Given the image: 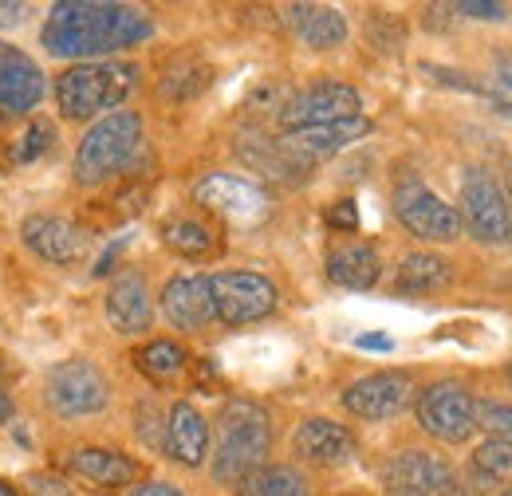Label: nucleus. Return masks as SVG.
Wrapping results in <instances>:
<instances>
[{"label": "nucleus", "instance_id": "nucleus-13", "mask_svg": "<svg viewBox=\"0 0 512 496\" xmlns=\"http://www.w3.org/2000/svg\"><path fill=\"white\" fill-rule=\"evenodd\" d=\"M386 489L394 496H449L453 493V469L442 457L422 453V449H406L398 457H390L383 469Z\"/></svg>", "mask_w": 512, "mask_h": 496}, {"label": "nucleus", "instance_id": "nucleus-30", "mask_svg": "<svg viewBox=\"0 0 512 496\" xmlns=\"http://www.w3.org/2000/svg\"><path fill=\"white\" fill-rule=\"evenodd\" d=\"M52 138H56V126L48 119H32L24 126V134L16 138V146H12V162H36L52 146Z\"/></svg>", "mask_w": 512, "mask_h": 496}, {"label": "nucleus", "instance_id": "nucleus-14", "mask_svg": "<svg viewBox=\"0 0 512 496\" xmlns=\"http://www.w3.org/2000/svg\"><path fill=\"white\" fill-rule=\"evenodd\" d=\"M20 237H24V245L32 248L40 260H48V264H56V268L79 264L83 252H87V233H83L75 221L52 217V213H32V217H24Z\"/></svg>", "mask_w": 512, "mask_h": 496}, {"label": "nucleus", "instance_id": "nucleus-33", "mask_svg": "<svg viewBox=\"0 0 512 496\" xmlns=\"http://www.w3.org/2000/svg\"><path fill=\"white\" fill-rule=\"evenodd\" d=\"M327 225H331V229H343V233H355V229H359V213H355V201H351V197L335 201V205L327 209Z\"/></svg>", "mask_w": 512, "mask_h": 496}, {"label": "nucleus", "instance_id": "nucleus-21", "mask_svg": "<svg viewBox=\"0 0 512 496\" xmlns=\"http://www.w3.org/2000/svg\"><path fill=\"white\" fill-rule=\"evenodd\" d=\"M284 24L292 28V36L316 52L327 48H339L347 40V20L339 8H327V4H288L284 8Z\"/></svg>", "mask_w": 512, "mask_h": 496}, {"label": "nucleus", "instance_id": "nucleus-7", "mask_svg": "<svg viewBox=\"0 0 512 496\" xmlns=\"http://www.w3.org/2000/svg\"><path fill=\"white\" fill-rule=\"evenodd\" d=\"M209 300L213 319L225 327H245L256 319H268L276 311V284L260 272H217L209 276Z\"/></svg>", "mask_w": 512, "mask_h": 496}, {"label": "nucleus", "instance_id": "nucleus-36", "mask_svg": "<svg viewBox=\"0 0 512 496\" xmlns=\"http://www.w3.org/2000/svg\"><path fill=\"white\" fill-rule=\"evenodd\" d=\"M355 347H359V351H390L394 339H390V335H359Z\"/></svg>", "mask_w": 512, "mask_h": 496}, {"label": "nucleus", "instance_id": "nucleus-37", "mask_svg": "<svg viewBox=\"0 0 512 496\" xmlns=\"http://www.w3.org/2000/svg\"><path fill=\"white\" fill-rule=\"evenodd\" d=\"M134 496H182L174 485L166 481H146V485H134Z\"/></svg>", "mask_w": 512, "mask_h": 496}, {"label": "nucleus", "instance_id": "nucleus-1", "mask_svg": "<svg viewBox=\"0 0 512 496\" xmlns=\"http://www.w3.org/2000/svg\"><path fill=\"white\" fill-rule=\"evenodd\" d=\"M154 36V20L134 4L107 0H60L44 20V48L56 60L99 63L111 52L134 48Z\"/></svg>", "mask_w": 512, "mask_h": 496}, {"label": "nucleus", "instance_id": "nucleus-5", "mask_svg": "<svg viewBox=\"0 0 512 496\" xmlns=\"http://www.w3.org/2000/svg\"><path fill=\"white\" fill-rule=\"evenodd\" d=\"M461 229L481 241V245H509L512 241V213H509V197L501 182L481 170V166H469L461 174Z\"/></svg>", "mask_w": 512, "mask_h": 496}, {"label": "nucleus", "instance_id": "nucleus-26", "mask_svg": "<svg viewBox=\"0 0 512 496\" xmlns=\"http://www.w3.org/2000/svg\"><path fill=\"white\" fill-rule=\"evenodd\" d=\"M237 496H308V481L292 465H264L237 485Z\"/></svg>", "mask_w": 512, "mask_h": 496}, {"label": "nucleus", "instance_id": "nucleus-29", "mask_svg": "<svg viewBox=\"0 0 512 496\" xmlns=\"http://www.w3.org/2000/svg\"><path fill=\"white\" fill-rule=\"evenodd\" d=\"M473 469L485 473L489 481H509L512 477V441L505 437H489L477 445L473 453Z\"/></svg>", "mask_w": 512, "mask_h": 496}, {"label": "nucleus", "instance_id": "nucleus-40", "mask_svg": "<svg viewBox=\"0 0 512 496\" xmlns=\"http://www.w3.org/2000/svg\"><path fill=\"white\" fill-rule=\"evenodd\" d=\"M505 197H509V213H512V166H509V189H505Z\"/></svg>", "mask_w": 512, "mask_h": 496}, {"label": "nucleus", "instance_id": "nucleus-9", "mask_svg": "<svg viewBox=\"0 0 512 496\" xmlns=\"http://www.w3.org/2000/svg\"><path fill=\"white\" fill-rule=\"evenodd\" d=\"M414 414H418V426L438 441H449V445H461L469 441V434L477 430L473 422V398L461 382H430L426 390L414 394Z\"/></svg>", "mask_w": 512, "mask_h": 496}, {"label": "nucleus", "instance_id": "nucleus-3", "mask_svg": "<svg viewBox=\"0 0 512 496\" xmlns=\"http://www.w3.org/2000/svg\"><path fill=\"white\" fill-rule=\"evenodd\" d=\"M134 83H138L134 63H75V67L60 71V79H56L60 115L71 123H83L95 115H115V107L134 91Z\"/></svg>", "mask_w": 512, "mask_h": 496}, {"label": "nucleus", "instance_id": "nucleus-15", "mask_svg": "<svg viewBox=\"0 0 512 496\" xmlns=\"http://www.w3.org/2000/svg\"><path fill=\"white\" fill-rule=\"evenodd\" d=\"M44 99V71L16 44H0V119L28 115Z\"/></svg>", "mask_w": 512, "mask_h": 496}, {"label": "nucleus", "instance_id": "nucleus-2", "mask_svg": "<svg viewBox=\"0 0 512 496\" xmlns=\"http://www.w3.org/2000/svg\"><path fill=\"white\" fill-rule=\"evenodd\" d=\"M272 449V422L264 406L249 398H233L217 414V453H213V477L221 485H241L264 469V457Z\"/></svg>", "mask_w": 512, "mask_h": 496}, {"label": "nucleus", "instance_id": "nucleus-42", "mask_svg": "<svg viewBox=\"0 0 512 496\" xmlns=\"http://www.w3.org/2000/svg\"><path fill=\"white\" fill-rule=\"evenodd\" d=\"M509 382H512V367H509Z\"/></svg>", "mask_w": 512, "mask_h": 496}, {"label": "nucleus", "instance_id": "nucleus-39", "mask_svg": "<svg viewBox=\"0 0 512 496\" xmlns=\"http://www.w3.org/2000/svg\"><path fill=\"white\" fill-rule=\"evenodd\" d=\"M0 496H20V493H16V489H12L8 481H0Z\"/></svg>", "mask_w": 512, "mask_h": 496}, {"label": "nucleus", "instance_id": "nucleus-4", "mask_svg": "<svg viewBox=\"0 0 512 496\" xmlns=\"http://www.w3.org/2000/svg\"><path fill=\"white\" fill-rule=\"evenodd\" d=\"M142 146V119L134 111L103 115L91 126L75 150V182L79 186H103L115 174H123Z\"/></svg>", "mask_w": 512, "mask_h": 496}, {"label": "nucleus", "instance_id": "nucleus-6", "mask_svg": "<svg viewBox=\"0 0 512 496\" xmlns=\"http://www.w3.org/2000/svg\"><path fill=\"white\" fill-rule=\"evenodd\" d=\"M44 402L60 418H87L107 410L111 402V382L87 359H64L44 378Z\"/></svg>", "mask_w": 512, "mask_h": 496}, {"label": "nucleus", "instance_id": "nucleus-34", "mask_svg": "<svg viewBox=\"0 0 512 496\" xmlns=\"http://www.w3.org/2000/svg\"><path fill=\"white\" fill-rule=\"evenodd\" d=\"M453 12H461V16H473V20H505V4H485V0H461V4H453Z\"/></svg>", "mask_w": 512, "mask_h": 496}, {"label": "nucleus", "instance_id": "nucleus-31", "mask_svg": "<svg viewBox=\"0 0 512 496\" xmlns=\"http://www.w3.org/2000/svg\"><path fill=\"white\" fill-rule=\"evenodd\" d=\"M481 95L493 103V111L512 115V56H497V60H493V71H489Z\"/></svg>", "mask_w": 512, "mask_h": 496}, {"label": "nucleus", "instance_id": "nucleus-12", "mask_svg": "<svg viewBox=\"0 0 512 496\" xmlns=\"http://www.w3.org/2000/svg\"><path fill=\"white\" fill-rule=\"evenodd\" d=\"M410 402H414V382H410V374H402V371L367 374V378H359V382H351V386L343 390L347 414H355V418H363V422L398 418Z\"/></svg>", "mask_w": 512, "mask_h": 496}, {"label": "nucleus", "instance_id": "nucleus-10", "mask_svg": "<svg viewBox=\"0 0 512 496\" xmlns=\"http://www.w3.org/2000/svg\"><path fill=\"white\" fill-rule=\"evenodd\" d=\"M193 201L205 205L209 213L225 217L229 225H241V229H253L268 217L272 209V197L268 189H260L249 178H237V174H209L193 186Z\"/></svg>", "mask_w": 512, "mask_h": 496}, {"label": "nucleus", "instance_id": "nucleus-23", "mask_svg": "<svg viewBox=\"0 0 512 496\" xmlns=\"http://www.w3.org/2000/svg\"><path fill=\"white\" fill-rule=\"evenodd\" d=\"M71 469H75L83 481H91V485H107V489L130 485V481L138 477V465L130 461L127 453H119V449H99V445H83V449H75V453H71Z\"/></svg>", "mask_w": 512, "mask_h": 496}, {"label": "nucleus", "instance_id": "nucleus-16", "mask_svg": "<svg viewBox=\"0 0 512 496\" xmlns=\"http://www.w3.org/2000/svg\"><path fill=\"white\" fill-rule=\"evenodd\" d=\"M371 130H375L371 119L355 115V119H343V123L312 126V130H292V134H284L280 142L288 146V154H292L296 162H304V166L312 170L316 162L331 158V154H339V150H347V146H355V142L367 138Z\"/></svg>", "mask_w": 512, "mask_h": 496}, {"label": "nucleus", "instance_id": "nucleus-19", "mask_svg": "<svg viewBox=\"0 0 512 496\" xmlns=\"http://www.w3.org/2000/svg\"><path fill=\"white\" fill-rule=\"evenodd\" d=\"M162 449H166V457H174L186 469H197L205 461V453H209V426L197 414V406H190V402H174L170 406Z\"/></svg>", "mask_w": 512, "mask_h": 496}, {"label": "nucleus", "instance_id": "nucleus-18", "mask_svg": "<svg viewBox=\"0 0 512 496\" xmlns=\"http://www.w3.org/2000/svg\"><path fill=\"white\" fill-rule=\"evenodd\" d=\"M292 449L312 465H347L355 457V434L331 418H308L292 434Z\"/></svg>", "mask_w": 512, "mask_h": 496}, {"label": "nucleus", "instance_id": "nucleus-25", "mask_svg": "<svg viewBox=\"0 0 512 496\" xmlns=\"http://www.w3.org/2000/svg\"><path fill=\"white\" fill-rule=\"evenodd\" d=\"M241 158H245L249 166H256V170L280 178V182H296V178L308 170L304 162H296V158L288 154V146H284L280 138H260V134L241 138Z\"/></svg>", "mask_w": 512, "mask_h": 496}, {"label": "nucleus", "instance_id": "nucleus-38", "mask_svg": "<svg viewBox=\"0 0 512 496\" xmlns=\"http://www.w3.org/2000/svg\"><path fill=\"white\" fill-rule=\"evenodd\" d=\"M12 418V398H8V386H4V378H0V426Z\"/></svg>", "mask_w": 512, "mask_h": 496}, {"label": "nucleus", "instance_id": "nucleus-11", "mask_svg": "<svg viewBox=\"0 0 512 496\" xmlns=\"http://www.w3.org/2000/svg\"><path fill=\"white\" fill-rule=\"evenodd\" d=\"M359 107H363V99H359L355 87H347V83H312V87L296 91L280 107V130L292 134V130L343 123V119H355Z\"/></svg>", "mask_w": 512, "mask_h": 496}, {"label": "nucleus", "instance_id": "nucleus-22", "mask_svg": "<svg viewBox=\"0 0 512 496\" xmlns=\"http://www.w3.org/2000/svg\"><path fill=\"white\" fill-rule=\"evenodd\" d=\"M327 276L331 284L339 288H351V292H367L379 284L383 276V260L371 245H339L327 252Z\"/></svg>", "mask_w": 512, "mask_h": 496}, {"label": "nucleus", "instance_id": "nucleus-17", "mask_svg": "<svg viewBox=\"0 0 512 496\" xmlns=\"http://www.w3.org/2000/svg\"><path fill=\"white\" fill-rule=\"evenodd\" d=\"M162 315L178 331H201L213 319V300H209V276H174L162 288Z\"/></svg>", "mask_w": 512, "mask_h": 496}, {"label": "nucleus", "instance_id": "nucleus-27", "mask_svg": "<svg viewBox=\"0 0 512 496\" xmlns=\"http://www.w3.org/2000/svg\"><path fill=\"white\" fill-rule=\"evenodd\" d=\"M162 241L174 248L178 256H186V260L209 256V252L217 248L213 229L201 225V221H193V217H174V221H166V225H162Z\"/></svg>", "mask_w": 512, "mask_h": 496}, {"label": "nucleus", "instance_id": "nucleus-35", "mask_svg": "<svg viewBox=\"0 0 512 496\" xmlns=\"http://www.w3.org/2000/svg\"><path fill=\"white\" fill-rule=\"evenodd\" d=\"M28 496H71L60 477H48V473H36V477H28Z\"/></svg>", "mask_w": 512, "mask_h": 496}, {"label": "nucleus", "instance_id": "nucleus-20", "mask_svg": "<svg viewBox=\"0 0 512 496\" xmlns=\"http://www.w3.org/2000/svg\"><path fill=\"white\" fill-rule=\"evenodd\" d=\"M103 308H107V319H111V327H115L119 335H138V331H146L150 319H154V304H150L146 280H142L138 272H123L119 280H111Z\"/></svg>", "mask_w": 512, "mask_h": 496}, {"label": "nucleus", "instance_id": "nucleus-32", "mask_svg": "<svg viewBox=\"0 0 512 496\" xmlns=\"http://www.w3.org/2000/svg\"><path fill=\"white\" fill-rule=\"evenodd\" d=\"M473 422H477V430H485L489 437H505V441H512V406L509 402H493V398L473 402Z\"/></svg>", "mask_w": 512, "mask_h": 496}, {"label": "nucleus", "instance_id": "nucleus-24", "mask_svg": "<svg viewBox=\"0 0 512 496\" xmlns=\"http://www.w3.org/2000/svg\"><path fill=\"white\" fill-rule=\"evenodd\" d=\"M449 280H453V268H449V260H442L438 252H410V256H402L394 284L406 296H430V292L446 288Z\"/></svg>", "mask_w": 512, "mask_h": 496}, {"label": "nucleus", "instance_id": "nucleus-41", "mask_svg": "<svg viewBox=\"0 0 512 496\" xmlns=\"http://www.w3.org/2000/svg\"><path fill=\"white\" fill-rule=\"evenodd\" d=\"M501 496H512V489H509V493H501Z\"/></svg>", "mask_w": 512, "mask_h": 496}, {"label": "nucleus", "instance_id": "nucleus-8", "mask_svg": "<svg viewBox=\"0 0 512 496\" xmlns=\"http://www.w3.org/2000/svg\"><path fill=\"white\" fill-rule=\"evenodd\" d=\"M394 217L402 221L406 233H414L418 241H434V245H449L461 237V217L457 209L442 201L434 189L418 178H406L394 186Z\"/></svg>", "mask_w": 512, "mask_h": 496}, {"label": "nucleus", "instance_id": "nucleus-28", "mask_svg": "<svg viewBox=\"0 0 512 496\" xmlns=\"http://www.w3.org/2000/svg\"><path fill=\"white\" fill-rule=\"evenodd\" d=\"M134 363H138V371L146 374V378L166 382V378H174V374L186 367V351H182L174 339H154V343H146V347L134 355Z\"/></svg>", "mask_w": 512, "mask_h": 496}]
</instances>
